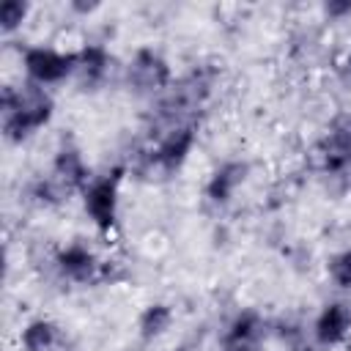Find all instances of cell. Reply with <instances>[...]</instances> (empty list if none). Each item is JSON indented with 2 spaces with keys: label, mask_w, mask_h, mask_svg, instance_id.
<instances>
[{
  "label": "cell",
  "mask_w": 351,
  "mask_h": 351,
  "mask_svg": "<svg viewBox=\"0 0 351 351\" xmlns=\"http://www.w3.org/2000/svg\"><path fill=\"white\" fill-rule=\"evenodd\" d=\"M214 90V71L195 66L192 71L181 74L173 80V85L156 99L154 107V121L162 129L176 126V123H189L195 121V112H200L206 107V101L211 99Z\"/></svg>",
  "instance_id": "obj_2"
},
{
  "label": "cell",
  "mask_w": 351,
  "mask_h": 351,
  "mask_svg": "<svg viewBox=\"0 0 351 351\" xmlns=\"http://www.w3.org/2000/svg\"><path fill=\"white\" fill-rule=\"evenodd\" d=\"M247 178H250V165L244 159H225L208 173V178L203 184V197L211 206L222 208L239 195V189L247 184Z\"/></svg>",
  "instance_id": "obj_10"
},
{
  "label": "cell",
  "mask_w": 351,
  "mask_h": 351,
  "mask_svg": "<svg viewBox=\"0 0 351 351\" xmlns=\"http://www.w3.org/2000/svg\"><path fill=\"white\" fill-rule=\"evenodd\" d=\"M222 351H236V348H222Z\"/></svg>",
  "instance_id": "obj_24"
},
{
  "label": "cell",
  "mask_w": 351,
  "mask_h": 351,
  "mask_svg": "<svg viewBox=\"0 0 351 351\" xmlns=\"http://www.w3.org/2000/svg\"><path fill=\"white\" fill-rule=\"evenodd\" d=\"M195 145H197V123L195 121L176 123V126H167L156 134V143L145 151V162L154 170L170 176V173H178L186 165Z\"/></svg>",
  "instance_id": "obj_6"
},
{
  "label": "cell",
  "mask_w": 351,
  "mask_h": 351,
  "mask_svg": "<svg viewBox=\"0 0 351 351\" xmlns=\"http://www.w3.org/2000/svg\"><path fill=\"white\" fill-rule=\"evenodd\" d=\"M49 176L58 184H63L69 192H82L90 184V178H93L90 165L85 162L80 145H74L71 140H66V143H60L55 148L52 165H49Z\"/></svg>",
  "instance_id": "obj_12"
},
{
  "label": "cell",
  "mask_w": 351,
  "mask_h": 351,
  "mask_svg": "<svg viewBox=\"0 0 351 351\" xmlns=\"http://www.w3.org/2000/svg\"><path fill=\"white\" fill-rule=\"evenodd\" d=\"M266 318L252 310V307H244L239 313H233V318L225 324V335H222V343L225 348H236V351H252L261 337L266 335Z\"/></svg>",
  "instance_id": "obj_13"
},
{
  "label": "cell",
  "mask_w": 351,
  "mask_h": 351,
  "mask_svg": "<svg viewBox=\"0 0 351 351\" xmlns=\"http://www.w3.org/2000/svg\"><path fill=\"white\" fill-rule=\"evenodd\" d=\"M101 5L99 3H85V0H71L69 3V11L71 14H80V16H90V14H96Z\"/></svg>",
  "instance_id": "obj_21"
},
{
  "label": "cell",
  "mask_w": 351,
  "mask_h": 351,
  "mask_svg": "<svg viewBox=\"0 0 351 351\" xmlns=\"http://www.w3.org/2000/svg\"><path fill=\"white\" fill-rule=\"evenodd\" d=\"M52 266H55V271H58L60 280L74 282V285L101 282V274H104V261L82 239H74V241L60 244L55 250V255H52Z\"/></svg>",
  "instance_id": "obj_7"
},
{
  "label": "cell",
  "mask_w": 351,
  "mask_h": 351,
  "mask_svg": "<svg viewBox=\"0 0 351 351\" xmlns=\"http://www.w3.org/2000/svg\"><path fill=\"white\" fill-rule=\"evenodd\" d=\"M0 129L11 145H22L36 137L55 118V99L38 85H3L0 90Z\"/></svg>",
  "instance_id": "obj_1"
},
{
  "label": "cell",
  "mask_w": 351,
  "mask_h": 351,
  "mask_svg": "<svg viewBox=\"0 0 351 351\" xmlns=\"http://www.w3.org/2000/svg\"><path fill=\"white\" fill-rule=\"evenodd\" d=\"M173 321H176V310L167 302H148L137 313V321H134L137 337L145 343H154L173 329Z\"/></svg>",
  "instance_id": "obj_15"
},
{
  "label": "cell",
  "mask_w": 351,
  "mask_h": 351,
  "mask_svg": "<svg viewBox=\"0 0 351 351\" xmlns=\"http://www.w3.org/2000/svg\"><path fill=\"white\" fill-rule=\"evenodd\" d=\"M121 178L123 170H110L101 176H93L90 184L80 192L82 197V211L90 219V225L99 233H110L118 225L121 214Z\"/></svg>",
  "instance_id": "obj_5"
},
{
  "label": "cell",
  "mask_w": 351,
  "mask_h": 351,
  "mask_svg": "<svg viewBox=\"0 0 351 351\" xmlns=\"http://www.w3.org/2000/svg\"><path fill=\"white\" fill-rule=\"evenodd\" d=\"M313 340L321 348H337L351 335V304L343 299L326 302L313 318Z\"/></svg>",
  "instance_id": "obj_11"
},
{
  "label": "cell",
  "mask_w": 351,
  "mask_h": 351,
  "mask_svg": "<svg viewBox=\"0 0 351 351\" xmlns=\"http://www.w3.org/2000/svg\"><path fill=\"white\" fill-rule=\"evenodd\" d=\"M321 14H324V19H329V22L351 19V0H326V3L321 5Z\"/></svg>",
  "instance_id": "obj_19"
},
{
  "label": "cell",
  "mask_w": 351,
  "mask_h": 351,
  "mask_svg": "<svg viewBox=\"0 0 351 351\" xmlns=\"http://www.w3.org/2000/svg\"><path fill=\"white\" fill-rule=\"evenodd\" d=\"M291 351H318L315 346H307V343H302V346H291Z\"/></svg>",
  "instance_id": "obj_22"
},
{
  "label": "cell",
  "mask_w": 351,
  "mask_h": 351,
  "mask_svg": "<svg viewBox=\"0 0 351 351\" xmlns=\"http://www.w3.org/2000/svg\"><path fill=\"white\" fill-rule=\"evenodd\" d=\"M74 82L82 90H96L107 82V77L112 74L115 58L112 52L101 44V41H85L82 47L74 49Z\"/></svg>",
  "instance_id": "obj_9"
},
{
  "label": "cell",
  "mask_w": 351,
  "mask_h": 351,
  "mask_svg": "<svg viewBox=\"0 0 351 351\" xmlns=\"http://www.w3.org/2000/svg\"><path fill=\"white\" fill-rule=\"evenodd\" d=\"M22 71L30 85L52 88L66 80H74V49H58L52 44H30L19 55Z\"/></svg>",
  "instance_id": "obj_4"
},
{
  "label": "cell",
  "mask_w": 351,
  "mask_h": 351,
  "mask_svg": "<svg viewBox=\"0 0 351 351\" xmlns=\"http://www.w3.org/2000/svg\"><path fill=\"white\" fill-rule=\"evenodd\" d=\"M326 277L335 288L351 291V247H343L326 258Z\"/></svg>",
  "instance_id": "obj_18"
},
{
  "label": "cell",
  "mask_w": 351,
  "mask_h": 351,
  "mask_svg": "<svg viewBox=\"0 0 351 351\" xmlns=\"http://www.w3.org/2000/svg\"><path fill=\"white\" fill-rule=\"evenodd\" d=\"M173 66L156 47H137L123 66L126 88L143 99H159L173 85Z\"/></svg>",
  "instance_id": "obj_3"
},
{
  "label": "cell",
  "mask_w": 351,
  "mask_h": 351,
  "mask_svg": "<svg viewBox=\"0 0 351 351\" xmlns=\"http://www.w3.org/2000/svg\"><path fill=\"white\" fill-rule=\"evenodd\" d=\"M69 189L63 184H58L52 176H38L30 181L27 186V197L36 203V206H44V208H55L60 206L63 200H69Z\"/></svg>",
  "instance_id": "obj_16"
},
{
  "label": "cell",
  "mask_w": 351,
  "mask_h": 351,
  "mask_svg": "<svg viewBox=\"0 0 351 351\" xmlns=\"http://www.w3.org/2000/svg\"><path fill=\"white\" fill-rule=\"evenodd\" d=\"M63 343V329L49 315H36L25 321L19 329V346L22 351H58Z\"/></svg>",
  "instance_id": "obj_14"
},
{
  "label": "cell",
  "mask_w": 351,
  "mask_h": 351,
  "mask_svg": "<svg viewBox=\"0 0 351 351\" xmlns=\"http://www.w3.org/2000/svg\"><path fill=\"white\" fill-rule=\"evenodd\" d=\"M30 14H33V5L27 0H3V5H0V33L3 36L19 33L27 25Z\"/></svg>",
  "instance_id": "obj_17"
},
{
  "label": "cell",
  "mask_w": 351,
  "mask_h": 351,
  "mask_svg": "<svg viewBox=\"0 0 351 351\" xmlns=\"http://www.w3.org/2000/svg\"><path fill=\"white\" fill-rule=\"evenodd\" d=\"M346 181H348V189H351V170H348V176H346Z\"/></svg>",
  "instance_id": "obj_23"
},
{
  "label": "cell",
  "mask_w": 351,
  "mask_h": 351,
  "mask_svg": "<svg viewBox=\"0 0 351 351\" xmlns=\"http://www.w3.org/2000/svg\"><path fill=\"white\" fill-rule=\"evenodd\" d=\"M335 77H337L340 88L351 93V47L337 58V63H335Z\"/></svg>",
  "instance_id": "obj_20"
},
{
  "label": "cell",
  "mask_w": 351,
  "mask_h": 351,
  "mask_svg": "<svg viewBox=\"0 0 351 351\" xmlns=\"http://www.w3.org/2000/svg\"><path fill=\"white\" fill-rule=\"evenodd\" d=\"M318 165L326 176H348L351 170V112L335 115L315 145Z\"/></svg>",
  "instance_id": "obj_8"
}]
</instances>
